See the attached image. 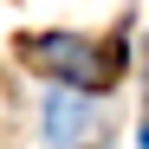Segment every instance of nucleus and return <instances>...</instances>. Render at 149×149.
Masks as SVG:
<instances>
[{
    "label": "nucleus",
    "instance_id": "obj_2",
    "mask_svg": "<svg viewBox=\"0 0 149 149\" xmlns=\"http://www.w3.org/2000/svg\"><path fill=\"white\" fill-rule=\"evenodd\" d=\"M78 123H84V110L71 104V97H52V110H45V130H52V143H65Z\"/></svg>",
    "mask_w": 149,
    "mask_h": 149
},
{
    "label": "nucleus",
    "instance_id": "obj_1",
    "mask_svg": "<svg viewBox=\"0 0 149 149\" xmlns=\"http://www.w3.org/2000/svg\"><path fill=\"white\" fill-rule=\"evenodd\" d=\"M19 52H26V65L52 71V78H71L84 91H104L123 78V39L91 45V39H71V33H33V39H19Z\"/></svg>",
    "mask_w": 149,
    "mask_h": 149
}]
</instances>
